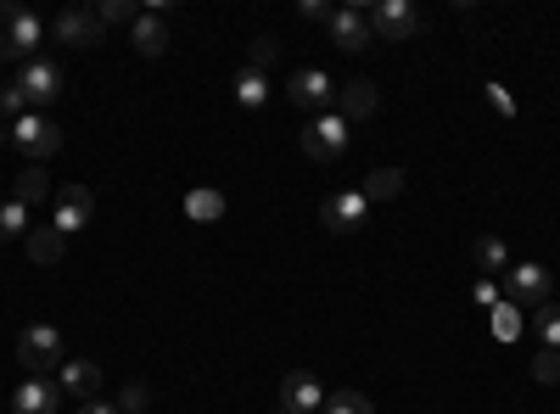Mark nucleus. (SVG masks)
I'll return each mask as SVG.
<instances>
[{
    "label": "nucleus",
    "instance_id": "33",
    "mask_svg": "<svg viewBox=\"0 0 560 414\" xmlns=\"http://www.w3.org/2000/svg\"><path fill=\"white\" fill-rule=\"evenodd\" d=\"M482 90H488V107H493V113H499L504 123H510V118H516V96H510V90H504V84H482Z\"/></svg>",
    "mask_w": 560,
    "mask_h": 414
},
{
    "label": "nucleus",
    "instance_id": "14",
    "mask_svg": "<svg viewBox=\"0 0 560 414\" xmlns=\"http://www.w3.org/2000/svg\"><path fill=\"white\" fill-rule=\"evenodd\" d=\"M57 387H62V398H73V403H90V398L102 392V364H90V358H62Z\"/></svg>",
    "mask_w": 560,
    "mask_h": 414
},
{
    "label": "nucleus",
    "instance_id": "37",
    "mask_svg": "<svg viewBox=\"0 0 560 414\" xmlns=\"http://www.w3.org/2000/svg\"><path fill=\"white\" fill-rule=\"evenodd\" d=\"M79 414H118V403H102V398H90V403H79Z\"/></svg>",
    "mask_w": 560,
    "mask_h": 414
},
{
    "label": "nucleus",
    "instance_id": "1",
    "mask_svg": "<svg viewBox=\"0 0 560 414\" xmlns=\"http://www.w3.org/2000/svg\"><path fill=\"white\" fill-rule=\"evenodd\" d=\"M7 146H18L28 163H45V157H57L62 129H57L51 113H23L18 123H7Z\"/></svg>",
    "mask_w": 560,
    "mask_h": 414
},
{
    "label": "nucleus",
    "instance_id": "24",
    "mask_svg": "<svg viewBox=\"0 0 560 414\" xmlns=\"http://www.w3.org/2000/svg\"><path fill=\"white\" fill-rule=\"evenodd\" d=\"M477 269L488 274V281H499V274H510V247L499 236H482L477 241Z\"/></svg>",
    "mask_w": 560,
    "mask_h": 414
},
{
    "label": "nucleus",
    "instance_id": "17",
    "mask_svg": "<svg viewBox=\"0 0 560 414\" xmlns=\"http://www.w3.org/2000/svg\"><path fill=\"white\" fill-rule=\"evenodd\" d=\"M28 258L39 263V269H57L62 258H68V236H62V229L57 224H39V229H28Z\"/></svg>",
    "mask_w": 560,
    "mask_h": 414
},
{
    "label": "nucleus",
    "instance_id": "10",
    "mask_svg": "<svg viewBox=\"0 0 560 414\" xmlns=\"http://www.w3.org/2000/svg\"><path fill=\"white\" fill-rule=\"evenodd\" d=\"M51 34H57V45H73V51H96L107 28L96 23V12H90V7H68V12H57Z\"/></svg>",
    "mask_w": 560,
    "mask_h": 414
},
{
    "label": "nucleus",
    "instance_id": "36",
    "mask_svg": "<svg viewBox=\"0 0 560 414\" xmlns=\"http://www.w3.org/2000/svg\"><path fill=\"white\" fill-rule=\"evenodd\" d=\"M298 12H303L308 23H331V12H337V7H325V0H303Z\"/></svg>",
    "mask_w": 560,
    "mask_h": 414
},
{
    "label": "nucleus",
    "instance_id": "16",
    "mask_svg": "<svg viewBox=\"0 0 560 414\" xmlns=\"http://www.w3.org/2000/svg\"><path fill=\"white\" fill-rule=\"evenodd\" d=\"M129 39H135L140 57H163V51H168V23H163V12H158V7L140 12L135 28H129Z\"/></svg>",
    "mask_w": 560,
    "mask_h": 414
},
{
    "label": "nucleus",
    "instance_id": "7",
    "mask_svg": "<svg viewBox=\"0 0 560 414\" xmlns=\"http://www.w3.org/2000/svg\"><path fill=\"white\" fill-rule=\"evenodd\" d=\"M504 297L516 303L522 314L544 308V303H549V269H544V263H510V274H504Z\"/></svg>",
    "mask_w": 560,
    "mask_h": 414
},
{
    "label": "nucleus",
    "instance_id": "13",
    "mask_svg": "<svg viewBox=\"0 0 560 414\" xmlns=\"http://www.w3.org/2000/svg\"><path fill=\"white\" fill-rule=\"evenodd\" d=\"M57 409H62L57 376H28V381L12 392V414H57Z\"/></svg>",
    "mask_w": 560,
    "mask_h": 414
},
{
    "label": "nucleus",
    "instance_id": "32",
    "mask_svg": "<svg viewBox=\"0 0 560 414\" xmlns=\"http://www.w3.org/2000/svg\"><path fill=\"white\" fill-rule=\"evenodd\" d=\"M28 113V102H23V90L18 84H7V90H0V118H7V123H18Z\"/></svg>",
    "mask_w": 560,
    "mask_h": 414
},
{
    "label": "nucleus",
    "instance_id": "30",
    "mask_svg": "<svg viewBox=\"0 0 560 414\" xmlns=\"http://www.w3.org/2000/svg\"><path fill=\"white\" fill-rule=\"evenodd\" d=\"M147 403H152V392L140 387V381H129V387L118 392V414H147Z\"/></svg>",
    "mask_w": 560,
    "mask_h": 414
},
{
    "label": "nucleus",
    "instance_id": "20",
    "mask_svg": "<svg viewBox=\"0 0 560 414\" xmlns=\"http://www.w3.org/2000/svg\"><path fill=\"white\" fill-rule=\"evenodd\" d=\"M224 191H213V186H202V191H185V218L191 224H219L224 218Z\"/></svg>",
    "mask_w": 560,
    "mask_h": 414
},
{
    "label": "nucleus",
    "instance_id": "35",
    "mask_svg": "<svg viewBox=\"0 0 560 414\" xmlns=\"http://www.w3.org/2000/svg\"><path fill=\"white\" fill-rule=\"evenodd\" d=\"M471 303H477V308H493V303H499V281H488V274H482V281L471 286Z\"/></svg>",
    "mask_w": 560,
    "mask_h": 414
},
{
    "label": "nucleus",
    "instance_id": "25",
    "mask_svg": "<svg viewBox=\"0 0 560 414\" xmlns=\"http://www.w3.org/2000/svg\"><path fill=\"white\" fill-rule=\"evenodd\" d=\"M533 331H538V342H544L549 353H560V303L533 308Z\"/></svg>",
    "mask_w": 560,
    "mask_h": 414
},
{
    "label": "nucleus",
    "instance_id": "5",
    "mask_svg": "<svg viewBox=\"0 0 560 414\" xmlns=\"http://www.w3.org/2000/svg\"><path fill=\"white\" fill-rule=\"evenodd\" d=\"M364 12H370V34L387 39V45H404V39H415L420 28H427L409 0H376V7H364Z\"/></svg>",
    "mask_w": 560,
    "mask_h": 414
},
{
    "label": "nucleus",
    "instance_id": "3",
    "mask_svg": "<svg viewBox=\"0 0 560 414\" xmlns=\"http://www.w3.org/2000/svg\"><path fill=\"white\" fill-rule=\"evenodd\" d=\"M287 102L298 107V113H337V79L325 73V68H298L292 79H287Z\"/></svg>",
    "mask_w": 560,
    "mask_h": 414
},
{
    "label": "nucleus",
    "instance_id": "27",
    "mask_svg": "<svg viewBox=\"0 0 560 414\" xmlns=\"http://www.w3.org/2000/svg\"><path fill=\"white\" fill-rule=\"evenodd\" d=\"M90 12H96L102 28H113V23H129V28H135V17H140L135 0H102V7H90Z\"/></svg>",
    "mask_w": 560,
    "mask_h": 414
},
{
    "label": "nucleus",
    "instance_id": "15",
    "mask_svg": "<svg viewBox=\"0 0 560 414\" xmlns=\"http://www.w3.org/2000/svg\"><path fill=\"white\" fill-rule=\"evenodd\" d=\"M325 28H331V39L342 45V51H364V45L376 39V34H370V12L364 7H337Z\"/></svg>",
    "mask_w": 560,
    "mask_h": 414
},
{
    "label": "nucleus",
    "instance_id": "29",
    "mask_svg": "<svg viewBox=\"0 0 560 414\" xmlns=\"http://www.w3.org/2000/svg\"><path fill=\"white\" fill-rule=\"evenodd\" d=\"M275 57H280V45H275L269 34H258V39H253V51H247V68H253V73H269Z\"/></svg>",
    "mask_w": 560,
    "mask_h": 414
},
{
    "label": "nucleus",
    "instance_id": "11",
    "mask_svg": "<svg viewBox=\"0 0 560 414\" xmlns=\"http://www.w3.org/2000/svg\"><path fill=\"white\" fill-rule=\"evenodd\" d=\"M51 39V23H45L39 12L18 7L12 12V62H39V45Z\"/></svg>",
    "mask_w": 560,
    "mask_h": 414
},
{
    "label": "nucleus",
    "instance_id": "6",
    "mask_svg": "<svg viewBox=\"0 0 560 414\" xmlns=\"http://www.w3.org/2000/svg\"><path fill=\"white\" fill-rule=\"evenodd\" d=\"M12 84L23 90V102H28V113H45V107H51V102L62 96V68L39 57V62H23Z\"/></svg>",
    "mask_w": 560,
    "mask_h": 414
},
{
    "label": "nucleus",
    "instance_id": "18",
    "mask_svg": "<svg viewBox=\"0 0 560 414\" xmlns=\"http://www.w3.org/2000/svg\"><path fill=\"white\" fill-rule=\"evenodd\" d=\"M337 113H342L348 123H364L370 113H376V84H370V79H348V84L337 90Z\"/></svg>",
    "mask_w": 560,
    "mask_h": 414
},
{
    "label": "nucleus",
    "instance_id": "2",
    "mask_svg": "<svg viewBox=\"0 0 560 414\" xmlns=\"http://www.w3.org/2000/svg\"><path fill=\"white\" fill-rule=\"evenodd\" d=\"M353 123L342 118V113H319V118H308L303 123V134H298V146H303V157H314V163H337L342 152H348V134Z\"/></svg>",
    "mask_w": 560,
    "mask_h": 414
},
{
    "label": "nucleus",
    "instance_id": "8",
    "mask_svg": "<svg viewBox=\"0 0 560 414\" xmlns=\"http://www.w3.org/2000/svg\"><path fill=\"white\" fill-rule=\"evenodd\" d=\"M90 218H96V197H90V186H62V191H51V224L62 229V236H79Z\"/></svg>",
    "mask_w": 560,
    "mask_h": 414
},
{
    "label": "nucleus",
    "instance_id": "23",
    "mask_svg": "<svg viewBox=\"0 0 560 414\" xmlns=\"http://www.w3.org/2000/svg\"><path fill=\"white\" fill-rule=\"evenodd\" d=\"M359 191H364V202H393V197L404 191V174H398V168H370Z\"/></svg>",
    "mask_w": 560,
    "mask_h": 414
},
{
    "label": "nucleus",
    "instance_id": "22",
    "mask_svg": "<svg viewBox=\"0 0 560 414\" xmlns=\"http://www.w3.org/2000/svg\"><path fill=\"white\" fill-rule=\"evenodd\" d=\"M269 102V73H253V68H236V107L258 113Z\"/></svg>",
    "mask_w": 560,
    "mask_h": 414
},
{
    "label": "nucleus",
    "instance_id": "34",
    "mask_svg": "<svg viewBox=\"0 0 560 414\" xmlns=\"http://www.w3.org/2000/svg\"><path fill=\"white\" fill-rule=\"evenodd\" d=\"M12 0H0V62H12Z\"/></svg>",
    "mask_w": 560,
    "mask_h": 414
},
{
    "label": "nucleus",
    "instance_id": "26",
    "mask_svg": "<svg viewBox=\"0 0 560 414\" xmlns=\"http://www.w3.org/2000/svg\"><path fill=\"white\" fill-rule=\"evenodd\" d=\"M12 236H28V208L23 202H0V241H12Z\"/></svg>",
    "mask_w": 560,
    "mask_h": 414
},
{
    "label": "nucleus",
    "instance_id": "9",
    "mask_svg": "<svg viewBox=\"0 0 560 414\" xmlns=\"http://www.w3.org/2000/svg\"><path fill=\"white\" fill-rule=\"evenodd\" d=\"M319 218H325L331 236H353L359 224H370V202H364L359 186L353 191H331V197H325V208H319Z\"/></svg>",
    "mask_w": 560,
    "mask_h": 414
},
{
    "label": "nucleus",
    "instance_id": "4",
    "mask_svg": "<svg viewBox=\"0 0 560 414\" xmlns=\"http://www.w3.org/2000/svg\"><path fill=\"white\" fill-rule=\"evenodd\" d=\"M18 358H23L28 376H57L62 370V331L57 326H23Z\"/></svg>",
    "mask_w": 560,
    "mask_h": 414
},
{
    "label": "nucleus",
    "instance_id": "19",
    "mask_svg": "<svg viewBox=\"0 0 560 414\" xmlns=\"http://www.w3.org/2000/svg\"><path fill=\"white\" fill-rule=\"evenodd\" d=\"M12 202L23 208H39V202H51V174H45L39 163H28L18 179H12Z\"/></svg>",
    "mask_w": 560,
    "mask_h": 414
},
{
    "label": "nucleus",
    "instance_id": "28",
    "mask_svg": "<svg viewBox=\"0 0 560 414\" xmlns=\"http://www.w3.org/2000/svg\"><path fill=\"white\" fill-rule=\"evenodd\" d=\"M325 414H376V403L348 387V392H331V398H325Z\"/></svg>",
    "mask_w": 560,
    "mask_h": 414
},
{
    "label": "nucleus",
    "instance_id": "21",
    "mask_svg": "<svg viewBox=\"0 0 560 414\" xmlns=\"http://www.w3.org/2000/svg\"><path fill=\"white\" fill-rule=\"evenodd\" d=\"M488 314H493L488 326H493V336H499V342H522V331H527V314H522L516 303H510V297H499Z\"/></svg>",
    "mask_w": 560,
    "mask_h": 414
},
{
    "label": "nucleus",
    "instance_id": "31",
    "mask_svg": "<svg viewBox=\"0 0 560 414\" xmlns=\"http://www.w3.org/2000/svg\"><path fill=\"white\" fill-rule=\"evenodd\" d=\"M533 381H544V387H555V381H560V353L538 347V358H533Z\"/></svg>",
    "mask_w": 560,
    "mask_h": 414
},
{
    "label": "nucleus",
    "instance_id": "12",
    "mask_svg": "<svg viewBox=\"0 0 560 414\" xmlns=\"http://www.w3.org/2000/svg\"><path fill=\"white\" fill-rule=\"evenodd\" d=\"M280 414H325V387L308 370H292L280 381Z\"/></svg>",
    "mask_w": 560,
    "mask_h": 414
}]
</instances>
